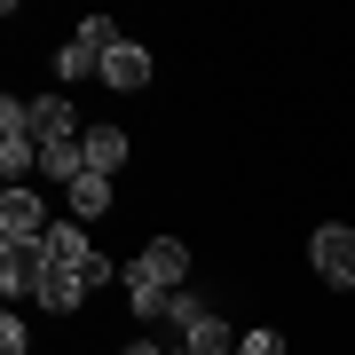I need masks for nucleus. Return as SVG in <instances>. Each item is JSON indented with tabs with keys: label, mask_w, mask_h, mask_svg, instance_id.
Masks as SVG:
<instances>
[{
	"label": "nucleus",
	"mask_w": 355,
	"mask_h": 355,
	"mask_svg": "<svg viewBox=\"0 0 355 355\" xmlns=\"http://www.w3.org/2000/svg\"><path fill=\"white\" fill-rule=\"evenodd\" d=\"M48 229H55V214L32 190H0V245H40Z\"/></svg>",
	"instance_id": "obj_4"
},
{
	"label": "nucleus",
	"mask_w": 355,
	"mask_h": 355,
	"mask_svg": "<svg viewBox=\"0 0 355 355\" xmlns=\"http://www.w3.org/2000/svg\"><path fill=\"white\" fill-rule=\"evenodd\" d=\"M237 340H245V331L229 324V316H205L198 331H182V347H190V355H237Z\"/></svg>",
	"instance_id": "obj_9"
},
{
	"label": "nucleus",
	"mask_w": 355,
	"mask_h": 355,
	"mask_svg": "<svg viewBox=\"0 0 355 355\" xmlns=\"http://www.w3.org/2000/svg\"><path fill=\"white\" fill-rule=\"evenodd\" d=\"M40 261L55 268V277H79V284H111V253H95L87 237H79V221H55L48 237H40Z\"/></svg>",
	"instance_id": "obj_1"
},
{
	"label": "nucleus",
	"mask_w": 355,
	"mask_h": 355,
	"mask_svg": "<svg viewBox=\"0 0 355 355\" xmlns=\"http://www.w3.org/2000/svg\"><path fill=\"white\" fill-rule=\"evenodd\" d=\"M237 355H284V331H268V324H261V331H245Z\"/></svg>",
	"instance_id": "obj_14"
},
{
	"label": "nucleus",
	"mask_w": 355,
	"mask_h": 355,
	"mask_svg": "<svg viewBox=\"0 0 355 355\" xmlns=\"http://www.w3.org/2000/svg\"><path fill=\"white\" fill-rule=\"evenodd\" d=\"M40 284H48V261H40V245H0V292L16 300H40Z\"/></svg>",
	"instance_id": "obj_5"
},
{
	"label": "nucleus",
	"mask_w": 355,
	"mask_h": 355,
	"mask_svg": "<svg viewBox=\"0 0 355 355\" xmlns=\"http://www.w3.org/2000/svg\"><path fill=\"white\" fill-rule=\"evenodd\" d=\"M119 355H174V347H158V340H127Z\"/></svg>",
	"instance_id": "obj_15"
},
{
	"label": "nucleus",
	"mask_w": 355,
	"mask_h": 355,
	"mask_svg": "<svg viewBox=\"0 0 355 355\" xmlns=\"http://www.w3.org/2000/svg\"><path fill=\"white\" fill-rule=\"evenodd\" d=\"M32 135H40V150H48V142H79V111H71L64 87L32 95Z\"/></svg>",
	"instance_id": "obj_7"
},
{
	"label": "nucleus",
	"mask_w": 355,
	"mask_h": 355,
	"mask_svg": "<svg viewBox=\"0 0 355 355\" xmlns=\"http://www.w3.org/2000/svg\"><path fill=\"white\" fill-rule=\"evenodd\" d=\"M79 48H87L95 64H103V55L119 48V24H111V16H79Z\"/></svg>",
	"instance_id": "obj_11"
},
{
	"label": "nucleus",
	"mask_w": 355,
	"mask_h": 355,
	"mask_svg": "<svg viewBox=\"0 0 355 355\" xmlns=\"http://www.w3.org/2000/svg\"><path fill=\"white\" fill-rule=\"evenodd\" d=\"M71 214L79 221H103V214H111V174H79L71 182Z\"/></svg>",
	"instance_id": "obj_10"
},
{
	"label": "nucleus",
	"mask_w": 355,
	"mask_h": 355,
	"mask_svg": "<svg viewBox=\"0 0 355 355\" xmlns=\"http://www.w3.org/2000/svg\"><path fill=\"white\" fill-rule=\"evenodd\" d=\"M174 355H190V347H174Z\"/></svg>",
	"instance_id": "obj_16"
},
{
	"label": "nucleus",
	"mask_w": 355,
	"mask_h": 355,
	"mask_svg": "<svg viewBox=\"0 0 355 355\" xmlns=\"http://www.w3.org/2000/svg\"><path fill=\"white\" fill-rule=\"evenodd\" d=\"M150 48H142V40H119V48L111 55H103V87H111V95H142V87H150Z\"/></svg>",
	"instance_id": "obj_6"
},
{
	"label": "nucleus",
	"mask_w": 355,
	"mask_h": 355,
	"mask_svg": "<svg viewBox=\"0 0 355 355\" xmlns=\"http://www.w3.org/2000/svg\"><path fill=\"white\" fill-rule=\"evenodd\" d=\"M127 292H190V245L182 237H150L127 261Z\"/></svg>",
	"instance_id": "obj_2"
},
{
	"label": "nucleus",
	"mask_w": 355,
	"mask_h": 355,
	"mask_svg": "<svg viewBox=\"0 0 355 355\" xmlns=\"http://www.w3.org/2000/svg\"><path fill=\"white\" fill-rule=\"evenodd\" d=\"M0 355H32V331H24V316H16V308L0 316Z\"/></svg>",
	"instance_id": "obj_13"
},
{
	"label": "nucleus",
	"mask_w": 355,
	"mask_h": 355,
	"mask_svg": "<svg viewBox=\"0 0 355 355\" xmlns=\"http://www.w3.org/2000/svg\"><path fill=\"white\" fill-rule=\"evenodd\" d=\"M55 79H103V64L79 48V40H64V48H55Z\"/></svg>",
	"instance_id": "obj_12"
},
{
	"label": "nucleus",
	"mask_w": 355,
	"mask_h": 355,
	"mask_svg": "<svg viewBox=\"0 0 355 355\" xmlns=\"http://www.w3.org/2000/svg\"><path fill=\"white\" fill-rule=\"evenodd\" d=\"M127 158H135L127 127H87V174H119Z\"/></svg>",
	"instance_id": "obj_8"
},
{
	"label": "nucleus",
	"mask_w": 355,
	"mask_h": 355,
	"mask_svg": "<svg viewBox=\"0 0 355 355\" xmlns=\"http://www.w3.org/2000/svg\"><path fill=\"white\" fill-rule=\"evenodd\" d=\"M308 261H316V277L331 292H355V229L347 221H324L316 237H308Z\"/></svg>",
	"instance_id": "obj_3"
}]
</instances>
